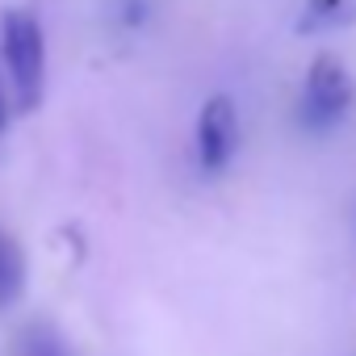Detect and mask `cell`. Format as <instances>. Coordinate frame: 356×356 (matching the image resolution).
<instances>
[{
	"mask_svg": "<svg viewBox=\"0 0 356 356\" xmlns=\"http://www.w3.org/2000/svg\"><path fill=\"white\" fill-rule=\"evenodd\" d=\"M0 72H5L13 113H34L47 92V30L30 9L0 13Z\"/></svg>",
	"mask_w": 356,
	"mask_h": 356,
	"instance_id": "cell-1",
	"label": "cell"
},
{
	"mask_svg": "<svg viewBox=\"0 0 356 356\" xmlns=\"http://www.w3.org/2000/svg\"><path fill=\"white\" fill-rule=\"evenodd\" d=\"M352 105H356V80H352V72L335 55H318L310 63L302 97H298V126L323 134V130L339 126Z\"/></svg>",
	"mask_w": 356,
	"mask_h": 356,
	"instance_id": "cell-2",
	"label": "cell"
},
{
	"mask_svg": "<svg viewBox=\"0 0 356 356\" xmlns=\"http://www.w3.org/2000/svg\"><path fill=\"white\" fill-rule=\"evenodd\" d=\"M239 151V109L231 97H210L197 109V126H193V155L202 172H222Z\"/></svg>",
	"mask_w": 356,
	"mask_h": 356,
	"instance_id": "cell-3",
	"label": "cell"
},
{
	"mask_svg": "<svg viewBox=\"0 0 356 356\" xmlns=\"http://www.w3.org/2000/svg\"><path fill=\"white\" fill-rule=\"evenodd\" d=\"M26 252L22 243L9 235V231H0V306H13L22 293H26Z\"/></svg>",
	"mask_w": 356,
	"mask_h": 356,
	"instance_id": "cell-4",
	"label": "cell"
},
{
	"mask_svg": "<svg viewBox=\"0 0 356 356\" xmlns=\"http://www.w3.org/2000/svg\"><path fill=\"white\" fill-rule=\"evenodd\" d=\"M352 17H356V0H306L298 30H302V34H318V30L348 26Z\"/></svg>",
	"mask_w": 356,
	"mask_h": 356,
	"instance_id": "cell-5",
	"label": "cell"
},
{
	"mask_svg": "<svg viewBox=\"0 0 356 356\" xmlns=\"http://www.w3.org/2000/svg\"><path fill=\"white\" fill-rule=\"evenodd\" d=\"M13 356H72L63 335L51 327V323H30L22 335H17V348Z\"/></svg>",
	"mask_w": 356,
	"mask_h": 356,
	"instance_id": "cell-6",
	"label": "cell"
},
{
	"mask_svg": "<svg viewBox=\"0 0 356 356\" xmlns=\"http://www.w3.org/2000/svg\"><path fill=\"white\" fill-rule=\"evenodd\" d=\"M13 122V97H9V84H5V72H0V134L9 130Z\"/></svg>",
	"mask_w": 356,
	"mask_h": 356,
	"instance_id": "cell-7",
	"label": "cell"
}]
</instances>
